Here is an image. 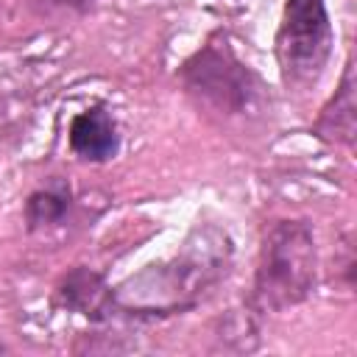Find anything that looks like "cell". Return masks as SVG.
<instances>
[{
  "label": "cell",
  "mask_w": 357,
  "mask_h": 357,
  "mask_svg": "<svg viewBox=\"0 0 357 357\" xmlns=\"http://www.w3.org/2000/svg\"><path fill=\"white\" fill-rule=\"evenodd\" d=\"M231 265V240L218 226H195L181 248L165 259L142 268L114 287L123 315L156 318L192 310L206 290H212Z\"/></svg>",
  "instance_id": "obj_1"
},
{
  "label": "cell",
  "mask_w": 357,
  "mask_h": 357,
  "mask_svg": "<svg viewBox=\"0 0 357 357\" xmlns=\"http://www.w3.org/2000/svg\"><path fill=\"white\" fill-rule=\"evenodd\" d=\"M318 276V245L307 220H273L259 240L251 287L257 312H282L310 298Z\"/></svg>",
  "instance_id": "obj_2"
},
{
  "label": "cell",
  "mask_w": 357,
  "mask_h": 357,
  "mask_svg": "<svg viewBox=\"0 0 357 357\" xmlns=\"http://www.w3.org/2000/svg\"><path fill=\"white\" fill-rule=\"evenodd\" d=\"M73 209V190L67 181L53 178L45 187H36L28 198H25V226L31 234L36 231H47L56 229L67 220Z\"/></svg>",
  "instance_id": "obj_8"
},
{
  "label": "cell",
  "mask_w": 357,
  "mask_h": 357,
  "mask_svg": "<svg viewBox=\"0 0 357 357\" xmlns=\"http://www.w3.org/2000/svg\"><path fill=\"white\" fill-rule=\"evenodd\" d=\"M53 296L61 310L75 312L92 324H109L112 318L123 315L114 287L103 279V273H98L95 268H86V265L70 268L59 279Z\"/></svg>",
  "instance_id": "obj_5"
},
{
  "label": "cell",
  "mask_w": 357,
  "mask_h": 357,
  "mask_svg": "<svg viewBox=\"0 0 357 357\" xmlns=\"http://www.w3.org/2000/svg\"><path fill=\"white\" fill-rule=\"evenodd\" d=\"M67 142H70V151L84 162L103 165L114 159L120 153V128L112 109H106L103 103H95L78 112L70 120Z\"/></svg>",
  "instance_id": "obj_6"
},
{
  "label": "cell",
  "mask_w": 357,
  "mask_h": 357,
  "mask_svg": "<svg viewBox=\"0 0 357 357\" xmlns=\"http://www.w3.org/2000/svg\"><path fill=\"white\" fill-rule=\"evenodd\" d=\"M354 128H357V123H354V64L349 59L335 95L321 106V112L315 117L312 134L329 145L351 148L354 145Z\"/></svg>",
  "instance_id": "obj_7"
},
{
  "label": "cell",
  "mask_w": 357,
  "mask_h": 357,
  "mask_svg": "<svg viewBox=\"0 0 357 357\" xmlns=\"http://www.w3.org/2000/svg\"><path fill=\"white\" fill-rule=\"evenodd\" d=\"M0 351H3V346H0Z\"/></svg>",
  "instance_id": "obj_10"
},
{
  "label": "cell",
  "mask_w": 357,
  "mask_h": 357,
  "mask_svg": "<svg viewBox=\"0 0 357 357\" xmlns=\"http://www.w3.org/2000/svg\"><path fill=\"white\" fill-rule=\"evenodd\" d=\"M184 92L220 117H254L268 103V86L245 64L223 33H212L178 67Z\"/></svg>",
  "instance_id": "obj_3"
},
{
  "label": "cell",
  "mask_w": 357,
  "mask_h": 357,
  "mask_svg": "<svg viewBox=\"0 0 357 357\" xmlns=\"http://www.w3.org/2000/svg\"><path fill=\"white\" fill-rule=\"evenodd\" d=\"M53 6H61V8H86L92 0H47Z\"/></svg>",
  "instance_id": "obj_9"
},
{
  "label": "cell",
  "mask_w": 357,
  "mask_h": 357,
  "mask_svg": "<svg viewBox=\"0 0 357 357\" xmlns=\"http://www.w3.org/2000/svg\"><path fill=\"white\" fill-rule=\"evenodd\" d=\"M332 42L335 33L326 0H284L273 39V53L284 86H312L332 56Z\"/></svg>",
  "instance_id": "obj_4"
}]
</instances>
